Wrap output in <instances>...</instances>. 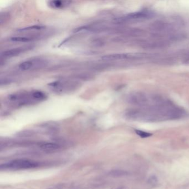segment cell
I'll return each mask as SVG.
<instances>
[{
  "label": "cell",
  "instance_id": "1",
  "mask_svg": "<svg viewBox=\"0 0 189 189\" xmlns=\"http://www.w3.org/2000/svg\"><path fill=\"white\" fill-rule=\"evenodd\" d=\"M9 103L15 107H23L34 104L37 102L32 96V92H17L8 96Z\"/></svg>",
  "mask_w": 189,
  "mask_h": 189
},
{
  "label": "cell",
  "instance_id": "2",
  "mask_svg": "<svg viewBox=\"0 0 189 189\" xmlns=\"http://www.w3.org/2000/svg\"><path fill=\"white\" fill-rule=\"evenodd\" d=\"M48 63V61L44 58H31L21 62L18 66V68L22 71H33L44 68Z\"/></svg>",
  "mask_w": 189,
  "mask_h": 189
},
{
  "label": "cell",
  "instance_id": "3",
  "mask_svg": "<svg viewBox=\"0 0 189 189\" xmlns=\"http://www.w3.org/2000/svg\"><path fill=\"white\" fill-rule=\"evenodd\" d=\"M40 164L37 161L28 159H17L10 161V163L1 165V169H32L38 167Z\"/></svg>",
  "mask_w": 189,
  "mask_h": 189
},
{
  "label": "cell",
  "instance_id": "4",
  "mask_svg": "<svg viewBox=\"0 0 189 189\" xmlns=\"http://www.w3.org/2000/svg\"><path fill=\"white\" fill-rule=\"evenodd\" d=\"M49 86L57 93H68L76 89L78 87V84L76 82L68 81H58L52 82Z\"/></svg>",
  "mask_w": 189,
  "mask_h": 189
},
{
  "label": "cell",
  "instance_id": "5",
  "mask_svg": "<svg viewBox=\"0 0 189 189\" xmlns=\"http://www.w3.org/2000/svg\"><path fill=\"white\" fill-rule=\"evenodd\" d=\"M144 56L142 54H130V53H115V54H111L107 55L105 56H102L101 58L103 61H117V60H123V59H130L135 57H141Z\"/></svg>",
  "mask_w": 189,
  "mask_h": 189
},
{
  "label": "cell",
  "instance_id": "6",
  "mask_svg": "<svg viewBox=\"0 0 189 189\" xmlns=\"http://www.w3.org/2000/svg\"><path fill=\"white\" fill-rule=\"evenodd\" d=\"M129 102L131 104L143 106L148 104L149 100L148 97L145 94L138 92L131 94L129 97Z\"/></svg>",
  "mask_w": 189,
  "mask_h": 189
},
{
  "label": "cell",
  "instance_id": "7",
  "mask_svg": "<svg viewBox=\"0 0 189 189\" xmlns=\"http://www.w3.org/2000/svg\"><path fill=\"white\" fill-rule=\"evenodd\" d=\"M32 48V46H26V47H21L17 48H12L8 49L5 51L2 52L1 56L5 58H12L19 56L24 52L29 51Z\"/></svg>",
  "mask_w": 189,
  "mask_h": 189
},
{
  "label": "cell",
  "instance_id": "8",
  "mask_svg": "<svg viewBox=\"0 0 189 189\" xmlns=\"http://www.w3.org/2000/svg\"><path fill=\"white\" fill-rule=\"evenodd\" d=\"M150 13L147 12H137L129 13L122 19L123 21H140L148 19V17H150Z\"/></svg>",
  "mask_w": 189,
  "mask_h": 189
},
{
  "label": "cell",
  "instance_id": "9",
  "mask_svg": "<svg viewBox=\"0 0 189 189\" xmlns=\"http://www.w3.org/2000/svg\"><path fill=\"white\" fill-rule=\"evenodd\" d=\"M41 150L45 152H54L61 148V145L56 143H42L38 145Z\"/></svg>",
  "mask_w": 189,
  "mask_h": 189
},
{
  "label": "cell",
  "instance_id": "10",
  "mask_svg": "<svg viewBox=\"0 0 189 189\" xmlns=\"http://www.w3.org/2000/svg\"><path fill=\"white\" fill-rule=\"evenodd\" d=\"M71 1H51L49 2V6L53 8H61L66 7L71 4Z\"/></svg>",
  "mask_w": 189,
  "mask_h": 189
},
{
  "label": "cell",
  "instance_id": "11",
  "mask_svg": "<svg viewBox=\"0 0 189 189\" xmlns=\"http://www.w3.org/2000/svg\"><path fill=\"white\" fill-rule=\"evenodd\" d=\"M108 175L113 178H121L129 175V173L127 171L116 169L110 171Z\"/></svg>",
  "mask_w": 189,
  "mask_h": 189
},
{
  "label": "cell",
  "instance_id": "12",
  "mask_svg": "<svg viewBox=\"0 0 189 189\" xmlns=\"http://www.w3.org/2000/svg\"><path fill=\"white\" fill-rule=\"evenodd\" d=\"M35 39L34 37L28 36H15L10 38V41L15 42H22V43H28L34 41Z\"/></svg>",
  "mask_w": 189,
  "mask_h": 189
},
{
  "label": "cell",
  "instance_id": "13",
  "mask_svg": "<svg viewBox=\"0 0 189 189\" xmlns=\"http://www.w3.org/2000/svg\"><path fill=\"white\" fill-rule=\"evenodd\" d=\"M32 92V96L37 102H40L42 101H43L47 98V96L46 95V94L41 91L34 90Z\"/></svg>",
  "mask_w": 189,
  "mask_h": 189
},
{
  "label": "cell",
  "instance_id": "14",
  "mask_svg": "<svg viewBox=\"0 0 189 189\" xmlns=\"http://www.w3.org/2000/svg\"><path fill=\"white\" fill-rule=\"evenodd\" d=\"M45 28H46V27L44 26L36 25V26H29V27H25V28H21V29L18 30L17 31L20 32H27V31H30L42 30L45 29Z\"/></svg>",
  "mask_w": 189,
  "mask_h": 189
},
{
  "label": "cell",
  "instance_id": "15",
  "mask_svg": "<svg viewBox=\"0 0 189 189\" xmlns=\"http://www.w3.org/2000/svg\"><path fill=\"white\" fill-rule=\"evenodd\" d=\"M35 133L32 130H23L19 132L17 136L19 137H28L34 136Z\"/></svg>",
  "mask_w": 189,
  "mask_h": 189
},
{
  "label": "cell",
  "instance_id": "16",
  "mask_svg": "<svg viewBox=\"0 0 189 189\" xmlns=\"http://www.w3.org/2000/svg\"><path fill=\"white\" fill-rule=\"evenodd\" d=\"M67 184H58L49 186L47 189H67Z\"/></svg>",
  "mask_w": 189,
  "mask_h": 189
},
{
  "label": "cell",
  "instance_id": "17",
  "mask_svg": "<svg viewBox=\"0 0 189 189\" xmlns=\"http://www.w3.org/2000/svg\"><path fill=\"white\" fill-rule=\"evenodd\" d=\"M135 132L139 136H140V137H143V138L149 137H151L152 135V134L147 133V132H145V131H142V130H136Z\"/></svg>",
  "mask_w": 189,
  "mask_h": 189
},
{
  "label": "cell",
  "instance_id": "18",
  "mask_svg": "<svg viewBox=\"0 0 189 189\" xmlns=\"http://www.w3.org/2000/svg\"><path fill=\"white\" fill-rule=\"evenodd\" d=\"M148 182L150 185H156L158 182V178L155 175H152L148 180Z\"/></svg>",
  "mask_w": 189,
  "mask_h": 189
},
{
  "label": "cell",
  "instance_id": "19",
  "mask_svg": "<svg viewBox=\"0 0 189 189\" xmlns=\"http://www.w3.org/2000/svg\"><path fill=\"white\" fill-rule=\"evenodd\" d=\"M124 189V188H123V187H122V186H120V187H118V188H117V189Z\"/></svg>",
  "mask_w": 189,
  "mask_h": 189
}]
</instances>
